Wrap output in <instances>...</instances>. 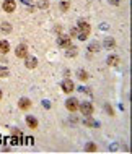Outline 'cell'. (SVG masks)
I'll list each match as a JSON object with an SVG mask.
<instances>
[{
    "mask_svg": "<svg viewBox=\"0 0 132 154\" xmlns=\"http://www.w3.org/2000/svg\"><path fill=\"white\" fill-rule=\"evenodd\" d=\"M10 51V44L7 41H0V54H7Z\"/></svg>",
    "mask_w": 132,
    "mask_h": 154,
    "instance_id": "8fae6325",
    "label": "cell"
},
{
    "mask_svg": "<svg viewBox=\"0 0 132 154\" xmlns=\"http://www.w3.org/2000/svg\"><path fill=\"white\" fill-rule=\"evenodd\" d=\"M57 44H59V47H64V49L70 47V37L69 36H59Z\"/></svg>",
    "mask_w": 132,
    "mask_h": 154,
    "instance_id": "5b68a950",
    "label": "cell"
},
{
    "mask_svg": "<svg viewBox=\"0 0 132 154\" xmlns=\"http://www.w3.org/2000/svg\"><path fill=\"white\" fill-rule=\"evenodd\" d=\"M24 65H26V68H36V65H38V59L36 57H30V55H26L24 57Z\"/></svg>",
    "mask_w": 132,
    "mask_h": 154,
    "instance_id": "277c9868",
    "label": "cell"
},
{
    "mask_svg": "<svg viewBox=\"0 0 132 154\" xmlns=\"http://www.w3.org/2000/svg\"><path fill=\"white\" fill-rule=\"evenodd\" d=\"M2 31L3 32H10L11 31V26L8 23H2Z\"/></svg>",
    "mask_w": 132,
    "mask_h": 154,
    "instance_id": "ac0fdd59",
    "label": "cell"
},
{
    "mask_svg": "<svg viewBox=\"0 0 132 154\" xmlns=\"http://www.w3.org/2000/svg\"><path fill=\"white\" fill-rule=\"evenodd\" d=\"M0 99H2V91H0Z\"/></svg>",
    "mask_w": 132,
    "mask_h": 154,
    "instance_id": "484cf974",
    "label": "cell"
},
{
    "mask_svg": "<svg viewBox=\"0 0 132 154\" xmlns=\"http://www.w3.org/2000/svg\"><path fill=\"white\" fill-rule=\"evenodd\" d=\"M78 34H80V29H78V28H73V29L70 31V36L72 37H78Z\"/></svg>",
    "mask_w": 132,
    "mask_h": 154,
    "instance_id": "7402d4cb",
    "label": "cell"
},
{
    "mask_svg": "<svg viewBox=\"0 0 132 154\" xmlns=\"http://www.w3.org/2000/svg\"><path fill=\"white\" fill-rule=\"evenodd\" d=\"M16 57H20V59H24V57L28 55V47H26V44H20L18 47H16Z\"/></svg>",
    "mask_w": 132,
    "mask_h": 154,
    "instance_id": "3957f363",
    "label": "cell"
},
{
    "mask_svg": "<svg viewBox=\"0 0 132 154\" xmlns=\"http://www.w3.org/2000/svg\"><path fill=\"white\" fill-rule=\"evenodd\" d=\"M0 76H2V78H7V76H8V70L3 68V66H0Z\"/></svg>",
    "mask_w": 132,
    "mask_h": 154,
    "instance_id": "44dd1931",
    "label": "cell"
},
{
    "mask_svg": "<svg viewBox=\"0 0 132 154\" xmlns=\"http://www.w3.org/2000/svg\"><path fill=\"white\" fill-rule=\"evenodd\" d=\"M98 49H100V45H98L96 42H93V44H92V45H90V47H88V51H90V52H96Z\"/></svg>",
    "mask_w": 132,
    "mask_h": 154,
    "instance_id": "ffe728a7",
    "label": "cell"
},
{
    "mask_svg": "<svg viewBox=\"0 0 132 154\" xmlns=\"http://www.w3.org/2000/svg\"><path fill=\"white\" fill-rule=\"evenodd\" d=\"M0 141H2V136H0Z\"/></svg>",
    "mask_w": 132,
    "mask_h": 154,
    "instance_id": "4316f807",
    "label": "cell"
},
{
    "mask_svg": "<svg viewBox=\"0 0 132 154\" xmlns=\"http://www.w3.org/2000/svg\"><path fill=\"white\" fill-rule=\"evenodd\" d=\"M62 91L64 93H72L73 91V83L69 80V78H65V80L62 81Z\"/></svg>",
    "mask_w": 132,
    "mask_h": 154,
    "instance_id": "8992f818",
    "label": "cell"
},
{
    "mask_svg": "<svg viewBox=\"0 0 132 154\" xmlns=\"http://www.w3.org/2000/svg\"><path fill=\"white\" fill-rule=\"evenodd\" d=\"M77 28L80 29V32H85V34H90V29H92V28H90V24L86 23V21H80Z\"/></svg>",
    "mask_w": 132,
    "mask_h": 154,
    "instance_id": "9c48e42d",
    "label": "cell"
},
{
    "mask_svg": "<svg viewBox=\"0 0 132 154\" xmlns=\"http://www.w3.org/2000/svg\"><path fill=\"white\" fill-rule=\"evenodd\" d=\"M69 7H70V2H69V0H62V2H60V10H62V11H67Z\"/></svg>",
    "mask_w": 132,
    "mask_h": 154,
    "instance_id": "2e32d148",
    "label": "cell"
},
{
    "mask_svg": "<svg viewBox=\"0 0 132 154\" xmlns=\"http://www.w3.org/2000/svg\"><path fill=\"white\" fill-rule=\"evenodd\" d=\"M85 151L86 152H95V151H96V146H95L93 143H88V144H86V148H85Z\"/></svg>",
    "mask_w": 132,
    "mask_h": 154,
    "instance_id": "e0dca14e",
    "label": "cell"
},
{
    "mask_svg": "<svg viewBox=\"0 0 132 154\" xmlns=\"http://www.w3.org/2000/svg\"><path fill=\"white\" fill-rule=\"evenodd\" d=\"M67 49H69V51H67V54H65L67 57H75L77 55V52H78L77 47H67Z\"/></svg>",
    "mask_w": 132,
    "mask_h": 154,
    "instance_id": "9a60e30c",
    "label": "cell"
},
{
    "mask_svg": "<svg viewBox=\"0 0 132 154\" xmlns=\"http://www.w3.org/2000/svg\"><path fill=\"white\" fill-rule=\"evenodd\" d=\"M119 63V57L118 55H109L108 57V65L109 66H116Z\"/></svg>",
    "mask_w": 132,
    "mask_h": 154,
    "instance_id": "4fadbf2b",
    "label": "cell"
},
{
    "mask_svg": "<svg viewBox=\"0 0 132 154\" xmlns=\"http://www.w3.org/2000/svg\"><path fill=\"white\" fill-rule=\"evenodd\" d=\"M18 106H20V109H21V110H26V109H30V107H31V101H30V99H26V97H21V99H20V102H18Z\"/></svg>",
    "mask_w": 132,
    "mask_h": 154,
    "instance_id": "ba28073f",
    "label": "cell"
},
{
    "mask_svg": "<svg viewBox=\"0 0 132 154\" xmlns=\"http://www.w3.org/2000/svg\"><path fill=\"white\" fill-rule=\"evenodd\" d=\"M47 5H49L47 0H38V7H39V8H46Z\"/></svg>",
    "mask_w": 132,
    "mask_h": 154,
    "instance_id": "d6986e66",
    "label": "cell"
},
{
    "mask_svg": "<svg viewBox=\"0 0 132 154\" xmlns=\"http://www.w3.org/2000/svg\"><path fill=\"white\" fill-rule=\"evenodd\" d=\"M13 135H15V136H18V138H20V136H21V133H20V130H13Z\"/></svg>",
    "mask_w": 132,
    "mask_h": 154,
    "instance_id": "d4e9b609",
    "label": "cell"
},
{
    "mask_svg": "<svg viewBox=\"0 0 132 154\" xmlns=\"http://www.w3.org/2000/svg\"><path fill=\"white\" fill-rule=\"evenodd\" d=\"M103 45H105V49H113L114 45H116V41H114L113 37H108V39H105Z\"/></svg>",
    "mask_w": 132,
    "mask_h": 154,
    "instance_id": "30bf717a",
    "label": "cell"
},
{
    "mask_svg": "<svg viewBox=\"0 0 132 154\" xmlns=\"http://www.w3.org/2000/svg\"><path fill=\"white\" fill-rule=\"evenodd\" d=\"M109 3H111V5H119L121 0H109Z\"/></svg>",
    "mask_w": 132,
    "mask_h": 154,
    "instance_id": "603a6c76",
    "label": "cell"
},
{
    "mask_svg": "<svg viewBox=\"0 0 132 154\" xmlns=\"http://www.w3.org/2000/svg\"><path fill=\"white\" fill-rule=\"evenodd\" d=\"M77 76L80 78V80H83V81L88 80V73H86L85 70H78V72H77Z\"/></svg>",
    "mask_w": 132,
    "mask_h": 154,
    "instance_id": "5bb4252c",
    "label": "cell"
},
{
    "mask_svg": "<svg viewBox=\"0 0 132 154\" xmlns=\"http://www.w3.org/2000/svg\"><path fill=\"white\" fill-rule=\"evenodd\" d=\"M26 123L30 125V128H36V127H38V120H36V117H33V115L26 117Z\"/></svg>",
    "mask_w": 132,
    "mask_h": 154,
    "instance_id": "7c38bea8",
    "label": "cell"
},
{
    "mask_svg": "<svg viewBox=\"0 0 132 154\" xmlns=\"http://www.w3.org/2000/svg\"><path fill=\"white\" fill-rule=\"evenodd\" d=\"M86 125H88V127H92V125H95V122H93V120H90V119H86Z\"/></svg>",
    "mask_w": 132,
    "mask_h": 154,
    "instance_id": "cb8c5ba5",
    "label": "cell"
},
{
    "mask_svg": "<svg viewBox=\"0 0 132 154\" xmlns=\"http://www.w3.org/2000/svg\"><path fill=\"white\" fill-rule=\"evenodd\" d=\"M65 107H67L70 112H75V110H78V101L75 97H70V99H67V102H65Z\"/></svg>",
    "mask_w": 132,
    "mask_h": 154,
    "instance_id": "7a4b0ae2",
    "label": "cell"
},
{
    "mask_svg": "<svg viewBox=\"0 0 132 154\" xmlns=\"http://www.w3.org/2000/svg\"><path fill=\"white\" fill-rule=\"evenodd\" d=\"M78 109H80V112H82L83 115H86V117L93 114V106H92L90 102H82V104H78Z\"/></svg>",
    "mask_w": 132,
    "mask_h": 154,
    "instance_id": "6da1fadb",
    "label": "cell"
},
{
    "mask_svg": "<svg viewBox=\"0 0 132 154\" xmlns=\"http://www.w3.org/2000/svg\"><path fill=\"white\" fill-rule=\"evenodd\" d=\"M15 8H16L15 0H5V2H3V10L5 11H13Z\"/></svg>",
    "mask_w": 132,
    "mask_h": 154,
    "instance_id": "52a82bcc",
    "label": "cell"
}]
</instances>
